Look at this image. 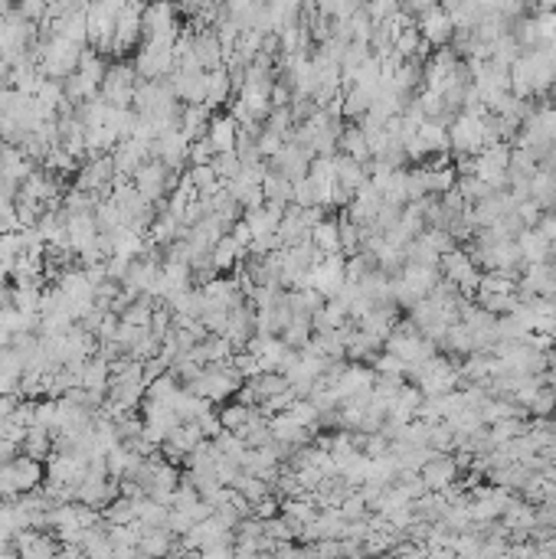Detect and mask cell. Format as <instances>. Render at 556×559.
I'll return each mask as SVG.
<instances>
[{"label":"cell","mask_w":556,"mask_h":559,"mask_svg":"<svg viewBox=\"0 0 556 559\" xmlns=\"http://www.w3.org/2000/svg\"><path fill=\"white\" fill-rule=\"evenodd\" d=\"M415 377V387L423 389L425 396H439V393H452V389L458 387V366L448 360V356H439L432 354L429 360H423L419 366H413L409 370Z\"/></svg>","instance_id":"cell-1"},{"label":"cell","mask_w":556,"mask_h":559,"mask_svg":"<svg viewBox=\"0 0 556 559\" xmlns=\"http://www.w3.org/2000/svg\"><path fill=\"white\" fill-rule=\"evenodd\" d=\"M383 350L396 354L406 366H409V370H413V366H419L423 360H429V356L435 354V340H429L425 334H419V331L413 327V321H409V324H396L393 331H390Z\"/></svg>","instance_id":"cell-2"},{"label":"cell","mask_w":556,"mask_h":559,"mask_svg":"<svg viewBox=\"0 0 556 559\" xmlns=\"http://www.w3.org/2000/svg\"><path fill=\"white\" fill-rule=\"evenodd\" d=\"M138 69L128 66V62H111L105 76H101L99 95L109 105H118V108H132L134 102V89H138Z\"/></svg>","instance_id":"cell-3"},{"label":"cell","mask_w":556,"mask_h":559,"mask_svg":"<svg viewBox=\"0 0 556 559\" xmlns=\"http://www.w3.org/2000/svg\"><path fill=\"white\" fill-rule=\"evenodd\" d=\"M439 272H442V278H448L452 285H458V291L462 295H471L475 298L478 291V278H481V268L475 265V259L468 252H462V249H448V252L439 259Z\"/></svg>","instance_id":"cell-4"},{"label":"cell","mask_w":556,"mask_h":559,"mask_svg":"<svg viewBox=\"0 0 556 559\" xmlns=\"http://www.w3.org/2000/svg\"><path fill=\"white\" fill-rule=\"evenodd\" d=\"M132 183L151 200V204H161L164 194H171L173 183H177V171H171L164 161L151 157V161H144L141 167L132 173Z\"/></svg>","instance_id":"cell-5"},{"label":"cell","mask_w":556,"mask_h":559,"mask_svg":"<svg viewBox=\"0 0 556 559\" xmlns=\"http://www.w3.org/2000/svg\"><path fill=\"white\" fill-rule=\"evenodd\" d=\"M308 285L324 298H334L341 288L347 285V259L344 252H331V255H321L314 268L308 272Z\"/></svg>","instance_id":"cell-6"},{"label":"cell","mask_w":556,"mask_h":559,"mask_svg":"<svg viewBox=\"0 0 556 559\" xmlns=\"http://www.w3.org/2000/svg\"><path fill=\"white\" fill-rule=\"evenodd\" d=\"M190 138L181 132V128H171V132H164L154 138L151 144V154L157 157V161H164L171 171H181L183 164L190 161Z\"/></svg>","instance_id":"cell-7"},{"label":"cell","mask_w":556,"mask_h":559,"mask_svg":"<svg viewBox=\"0 0 556 559\" xmlns=\"http://www.w3.org/2000/svg\"><path fill=\"white\" fill-rule=\"evenodd\" d=\"M415 30L423 33V40L429 46H445V43H452V36H455V23H452L448 11L439 4V7L415 17Z\"/></svg>","instance_id":"cell-8"},{"label":"cell","mask_w":556,"mask_h":559,"mask_svg":"<svg viewBox=\"0 0 556 559\" xmlns=\"http://www.w3.org/2000/svg\"><path fill=\"white\" fill-rule=\"evenodd\" d=\"M151 141H141V138H132V134H125L122 141L115 144V151H111V161H115V173H125V177H132L144 161H151Z\"/></svg>","instance_id":"cell-9"},{"label":"cell","mask_w":556,"mask_h":559,"mask_svg":"<svg viewBox=\"0 0 556 559\" xmlns=\"http://www.w3.org/2000/svg\"><path fill=\"white\" fill-rule=\"evenodd\" d=\"M458 468H462V461H458V458H448L445 451H435L423 468H419V475H423L425 488L429 491H445L458 481Z\"/></svg>","instance_id":"cell-10"},{"label":"cell","mask_w":556,"mask_h":559,"mask_svg":"<svg viewBox=\"0 0 556 559\" xmlns=\"http://www.w3.org/2000/svg\"><path fill=\"white\" fill-rule=\"evenodd\" d=\"M11 478H13V491H17V494H30V491L43 488L46 468H43L40 458L17 455V458H11Z\"/></svg>","instance_id":"cell-11"},{"label":"cell","mask_w":556,"mask_h":559,"mask_svg":"<svg viewBox=\"0 0 556 559\" xmlns=\"http://www.w3.org/2000/svg\"><path fill=\"white\" fill-rule=\"evenodd\" d=\"M311 157L314 154L304 148V144L298 141H285L282 151L272 157V167L275 171H282L288 180H302V177H308V167H311Z\"/></svg>","instance_id":"cell-12"},{"label":"cell","mask_w":556,"mask_h":559,"mask_svg":"<svg viewBox=\"0 0 556 559\" xmlns=\"http://www.w3.org/2000/svg\"><path fill=\"white\" fill-rule=\"evenodd\" d=\"M171 82L183 105H206V69H173Z\"/></svg>","instance_id":"cell-13"},{"label":"cell","mask_w":556,"mask_h":559,"mask_svg":"<svg viewBox=\"0 0 556 559\" xmlns=\"http://www.w3.org/2000/svg\"><path fill=\"white\" fill-rule=\"evenodd\" d=\"M203 298H206V307H220V311H233L236 305H243L246 295L243 288L236 285L233 278H210V282H203Z\"/></svg>","instance_id":"cell-14"},{"label":"cell","mask_w":556,"mask_h":559,"mask_svg":"<svg viewBox=\"0 0 556 559\" xmlns=\"http://www.w3.org/2000/svg\"><path fill=\"white\" fill-rule=\"evenodd\" d=\"M206 141L213 144V151H233L236 138H239V122L233 115H210V124H206Z\"/></svg>","instance_id":"cell-15"},{"label":"cell","mask_w":556,"mask_h":559,"mask_svg":"<svg viewBox=\"0 0 556 559\" xmlns=\"http://www.w3.org/2000/svg\"><path fill=\"white\" fill-rule=\"evenodd\" d=\"M269 422H272V438L285 448H302L304 442L311 438V428L302 426V422L294 416H288V412H278V416L269 419Z\"/></svg>","instance_id":"cell-16"},{"label":"cell","mask_w":556,"mask_h":559,"mask_svg":"<svg viewBox=\"0 0 556 559\" xmlns=\"http://www.w3.org/2000/svg\"><path fill=\"white\" fill-rule=\"evenodd\" d=\"M517 245H520V255H524L527 265L534 262H550V249H553V243L546 239L536 226H527V229H520L517 233Z\"/></svg>","instance_id":"cell-17"},{"label":"cell","mask_w":556,"mask_h":559,"mask_svg":"<svg viewBox=\"0 0 556 559\" xmlns=\"http://www.w3.org/2000/svg\"><path fill=\"white\" fill-rule=\"evenodd\" d=\"M311 243L318 245V252H321V255L344 252V245H341V220L321 216V220L311 226Z\"/></svg>","instance_id":"cell-18"},{"label":"cell","mask_w":556,"mask_h":559,"mask_svg":"<svg viewBox=\"0 0 556 559\" xmlns=\"http://www.w3.org/2000/svg\"><path fill=\"white\" fill-rule=\"evenodd\" d=\"M233 76H230V69H222V66H216V69H206V105L210 108H220V105L230 102V95H233Z\"/></svg>","instance_id":"cell-19"},{"label":"cell","mask_w":556,"mask_h":559,"mask_svg":"<svg viewBox=\"0 0 556 559\" xmlns=\"http://www.w3.org/2000/svg\"><path fill=\"white\" fill-rule=\"evenodd\" d=\"M262 194L265 200H272V204H282L288 206L294 196V180H288L282 171H275V167H265L262 173Z\"/></svg>","instance_id":"cell-20"},{"label":"cell","mask_w":556,"mask_h":559,"mask_svg":"<svg viewBox=\"0 0 556 559\" xmlns=\"http://www.w3.org/2000/svg\"><path fill=\"white\" fill-rule=\"evenodd\" d=\"M337 148H341V154H347V157H354V161H360V164L374 161V154H370V141H367V134H364L360 124H357V128H344L341 138H337Z\"/></svg>","instance_id":"cell-21"},{"label":"cell","mask_w":556,"mask_h":559,"mask_svg":"<svg viewBox=\"0 0 556 559\" xmlns=\"http://www.w3.org/2000/svg\"><path fill=\"white\" fill-rule=\"evenodd\" d=\"M243 255H246V249L236 243L230 233L222 236L220 243L210 249V259H213V265H216V272H230V268H236V265L243 262Z\"/></svg>","instance_id":"cell-22"},{"label":"cell","mask_w":556,"mask_h":559,"mask_svg":"<svg viewBox=\"0 0 556 559\" xmlns=\"http://www.w3.org/2000/svg\"><path fill=\"white\" fill-rule=\"evenodd\" d=\"M255 416H259V409H255L253 403H246V399L243 403H226V406L220 409L222 428H230V432H236V435H239V432H243Z\"/></svg>","instance_id":"cell-23"},{"label":"cell","mask_w":556,"mask_h":559,"mask_svg":"<svg viewBox=\"0 0 556 559\" xmlns=\"http://www.w3.org/2000/svg\"><path fill=\"white\" fill-rule=\"evenodd\" d=\"M20 451L23 455H33V458H40V461H46V458L52 455V432L43 426H30L20 442Z\"/></svg>","instance_id":"cell-24"},{"label":"cell","mask_w":556,"mask_h":559,"mask_svg":"<svg viewBox=\"0 0 556 559\" xmlns=\"http://www.w3.org/2000/svg\"><path fill=\"white\" fill-rule=\"evenodd\" d=\"M101 520H105L109 527H115V523H132V520H138V510H134V498H125V494H118L115 500H109V504L101 507Z\"/></svg>","instance_id":"cell-25"},{"label":"cell","mask_w":556,"mask_h":559,"mask_svg":"<svg viewBox=\"0 0 556 559\" xmlns=\"http://www.w3.org/2000/svg\"><path fill=\"white\" fill-rule=\"evenodd\" d=\"M314 517H318L314 500H288V504H285V520H288L298 533H302V527H308Z\"/></svg>","instance_id":"cell-26"},{"label":"cell","mask_w":556,"mask_h":559,"mask_svg":"<svg viewBox=\"0 0 556 559\" xmlns=\"http://www.w3.org/2000/svg\"><path fill=\"white\" fill-rule=\"evenodd\" d=\"M213 171H216V177H220L222 183L226 180H233L236 173L243 171V161H239V154L236 151H220V154H213Z\"/></svg>","instance_id":"cell-27"},{"label":"cell","mask_w":556,"mask_h":559,"mask_svg":"<svg viewBox=\"0 0 556 559\" xmlns=\"http://www.w3.org/2000/svg\"><path fill=\"white\" fill-rule=\"evenodd\" d=\"M536 229L550 239V243H556V206H550V210H544L540 213V220H536Z\"/></svg>","instance_id":"cell-28"},{"label":"cell","mask_w":556,"mask_h":559,"mask_svg":"<svg viewBox=\"0 0 556 559\" xmlns=\"http://www.w3.org/2000/svg\"><path fill=\"white\" fill-rule=\"evenodd\" d=\"M439 4H442V0H403V11L409 13V17H419V13L439 7Z\"/></svg>","instance_id":"cell-29"},{"label":"cell","mask_w":556,"mask_h":559,"mask_svg":"<svg viewBox=\"0 0 556 559\" xmlns=\"http://www.w3.org/2000/svg\"><path fill=\"white\" fill-rule=\"evenodd\" d=\"M173 7H181V11H187V13H197V11H203V0H173Z\"/></svg>","instance_id":"cell-30"},{"label":"cell","mask_w":556,"mask_h":559,"mask_svg":"<svg viewBox=\"0 0 556 559\" xmlns=\"http://www.w3.org/2000/svg\"><path fill=\"white\" fill-rule=\"evenodd\" d=\"M0 177H4V151H0Z\"/></svg>","instance_id":"cell-31"},{"label":"cell","mask_w":556,"mask_h":559,"mask_svg":"<svg viewBox=\"0 0 556 559\" xmlns=\"http://www.w3.org/2000/svg\"><path fill=\"white\" fill-rule=\"evenodd\" d=\"M0 504H4V498H0Z\"/></svg>","instance_id":"cell-32"}]
</instances>
